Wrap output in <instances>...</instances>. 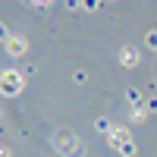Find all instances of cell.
Segmentation results:
<instances>
[{
    "instance_id": "1",
    "label": "cell",
    "mask_w": 157,
    "mask_h": 157,
    "mask_svg": "<svg viewBox=\"0 0 157 157\" xmlns=\"http://www.w3.org/2000/svg\"><path fill=\"white\" fill-rule=\"evenodd\" d=\"M110 145H113L116 151H120V154H129V157L135 154V145H132V141H129L126 129H113V132H110Z\"/></svg>"
},
{
    "instance_id": "7",
    "label": "cell",
    "mask_w": 157,
    "mask_h": 157,
    "mask_svg": "<svg viewBox=\"0 0 157 157\" xmlns=\"http://www.w3.org/2000/svg\"><path fill=\"white\" fill-rule=\"evenodd\" d=\"M35 3H44V0H35Z\"/></svg>"
},
{
    "instance_id": "3",
    "label": "cell",
    "mask_w": 157,
    "mask_h": 157,
    "mask_svg": "<svg viewBox=\"0 0 157 157\" xmlns=\"http://www.w3.org/2000/svg\"><path fill=\"white\" fill-rule=\"evenodd\" d=\"M3 85H6V88H3L6 94H16V91H19V85H22L19 72H13V69H10V72H3Z\"/></svg>"
},
{
    "instance_id": "6",
    "label": "cell",
    "mask_w": 157,
    "mask_h": 157,
    "mask_svg": "<svg viewBox=\"0 0 157 157\" xmlns=\"http://www.w3.org/2000/svg\"><path fill=\"white\" fill-rule=\"evenodd\" d=\"M148 47L157 50V32H148Z\"/></svg>"
},
{
    "instance_id": "2",
    "label": "cell",
    "mask_w": 157,
    "mask_h": 157,
    "mask_svg": "<svg viewBox=\"0 0 157 157\" xmlns=\"http://www.w3.org/2000/svg\"><path fill=\"white\" fill-rule=\"evenodd\" d=\"M54 145H57L60 151H66L69 157H75V154H82V145H78V141H72V135H69V132H60V135L54 138Z\"/></svg>"
},
{
    "instance_id": "4",
    "label": "cell",
    "mask_w": 157,
    "mask_h": 157,
    "mask_svg": "<svg viewBox=\"0 0 157 157\" xmlns=\"http://www.w3.org/2000/svg\"><path fill=\"white\" fill-rule=\"evenodd\" d=\"M120 60H123V66H135V63H138V50L135 47H123L120 50Z\"/></svg>"
},
{
    "instance_id": "5",
    "label": "cell",
    "mask_w": 157,
    "mask_h": 157,
    "mask_svg": "<svg viewBox=\"0 0 157 157\" xmlns=\"http://www.w3.org/2000/svg\"><path fill=\"white\" fill-rule=\"evenodd\" d=\"M6 47H10V54H22V50H25V41H19V38L13 35L10 41H6Z\"/></svg>"
}]
</instances>
